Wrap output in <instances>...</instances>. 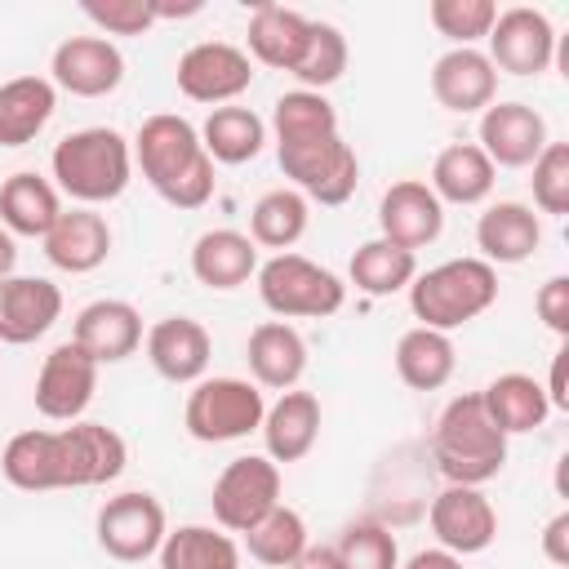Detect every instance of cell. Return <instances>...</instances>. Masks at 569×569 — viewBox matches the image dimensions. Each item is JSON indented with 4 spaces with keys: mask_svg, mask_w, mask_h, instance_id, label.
Listing matches in <instances>:
<instances>
[{
    "mask_svg": "<svg viewBox=\"0 0 569 569\" xmlns=\"http://www.w3.org/2000/svg\"><path fill=\"white\" fill-rule=\"evenodd\" d=\"M107 253H111V227L98 209H84V204L62 209L58 222L49 227V236H44V258L58 271H71V276H84V271L102 267Z\"/></svg>",
    "mask_w": 569,
    "mask_h": 569,
    "instance_id": "603a6c76",
    "label": "cell"
},
{
    "mask_svg": "<svg viewBox=\"0 0 569 569\" xmlns=\"http://www.w3.org/2000/svg\"><path fill=\"white\" fill-rule=\"evenodd\" d=\"M258 298L276 320H325L342 311L347 284L329 267L289 249L258 262Z\"/></svg>",
    "mask_w": 569,
    "mask_h": 569,
    "instance_id": "5b68a950",
    "label": "cell"
},
{
    "mask_svg": "<svg viewBox=\"0 0 569 569\" xmlns=\"http://www.w3.org/2000/svg\"><path fill=\"white\" fill-rule=\"evenodd\" d=\"M49 169H53L58 191H67L76 204H84V209L111 204L124 196V187L133 178V147L120 129L89 124V129L67 133L53 147Z\"/></svg>",
    "mask_w": 569,
    "mask_h": 569,
    "instance_id": "7a4b0ae2",
    "label": "cell"
},
{
    "mask_svg": "<svg viewBox=\"0 0 569 569\" xmlns=\"http://www.w3.org/2000/svg\"><path fill=\"white\" fill-rule=\"evenodd\" d=\"M311 36V18L284 4H258L244 27V53L249 62H262L271 71H293Z\"/></svg>",
    "mask_w": 569,
    "mask_h": 569,
    "instance_id": "d4e9b609",
    "label": "cell"
},
{
    "mask_svg": "<svg viewBox=\"0 0 569 569\" xmlns=\"http://www.w3.org/2000/svg\"><path fill=\"white\" fill-rule=\"evenodd\" d=\"M311 538H307V520L293 511V507H276V511H267L249 533H244V547H249V556L258 560V565H267V569H289L298 556H302V547H307Z\"/></svg>",
    "mask_w": 569,
    "mask_h": 569,
    "instance_id": "f35d334b",
    "label": "cell"
},
{
    "mask_svg": "<svg viewBox=\"0 0 569 569\" xmlns=\"http://www.w3.org/2000/svg\"><path fill=\"white\" fill-rule=\"evenodd\" d=\"M49 80L71 98H107L124 80V53L107 36H67L49 58Z\"/></svg>",
    "mask_w": 569,
    "mask_h": 569,
    "instance_id": "9a60e30c",
    "label": "cell"
},
{
    "mask_svg": "<svg viewBox=\"0 0 569 569\" xmlns=\"http://www.w3.org/2000/svg\"><path fill=\"white\" fill-rule=\"evenodd\" d=\"M71 342L80 351H89L98 365H120L142 347V316L124 298H98V302L80 307V316L71 325Z\"/></svg>",
    "mask_w": 569,
    "mask_h": 569,
    "instance_id": "ffe728a7",
    "label": "cell"
},
{
    "mask_svg": "<svg viewBox=\"0 0 569 569\" xmlns=\"http://www.w3.org/2000/svg\"><path fill=\"white\" fill-rule=\"evenodd\" d=\"M498 302V267L485 258H449L413 276L409 311L422 329H462Z\"/></svg>",
    "mask_w": 569,
    "mask_h": 569,
    "instance_id": "277c9868",
    "label": "cell"
},
{
    "mask_svg": "<svg viewBox=\"0 0 569 569\" xmlns=\"http://www.w3.org/2000/svg\"><path fill=\"white\" fill-rule=\"evenodd\" d=\"M80 13L107 36H147L156 27L151 0H84Z\"/></svg>",
    "mask_w": 569,
    "mask_h": 569,
    "instance_id": "ee69618b",
    "label": "cell"
},
{
    "mask_svg": "<svg viewBox=\"0 0 569 569\" xmlns=\"http://www.w3.org/2000/svg\"><path fill=\"white\" fill-rule=\"evenodd\" d=\"M58 89L49 76H13L0 84V147H27L53 120Z\"/></svg>",
    "mask_w": 569,
    "mask_h": 569,
    "instance_id": "4dcf8cb0",
    "label": "cell"
},
{
    "mask_svg": "<svg viewBox=\"0 0 569 569\" xmlns=\"http://www.w3.org/2000/svg\"><path fill=\"white\" fill-rule=\"evenodd\" d=\"M244 360H249L253 387L293 391L298 378L307 373V342L289 320H262L244 342Z\"/></svg>",
    "mask_w": 569,
    "mask_h": 569,
    "instance_id": "cb8c5ba5",
    "label": "cell"
},
{
    "mask_svg": "<svg viewBox=\"0 0 569 569\" xmlns=\"http://www.w3.org/2000/svg\"><path fill=\"white\" fill-rule=\"evenodd\" d=\"M151 9H156V22H164V18H191V13H200L204 4H200V0H182V4H164V0H151Z\"/></svg>",
    "mask_w": 569,
    "mask_h": 569,
    "instance_id": "f907efd6",
    "label": "cell"
},
{
    "mask_svg": "<svg viewBox=\"0 0 569 569\" xmlns=\"http://www.w3.org/2000/svg\"><path fill=\"white\" fill-rule=\"evenodd\" d=\"M342 569H400V547L387 525L378 520H351L333 542Z\"/></svg>",
    "mask_w": 569,
    "mask_h": 569,
    "instance_id": "60d3db41",
    "label": "cell"
},
{
    "mask_svg": "<svg viewBox=\"0 0 569 569\" xmlns=\"http://www.w3.org/2000/svg\"><path fill=\"white\" fill-rule=\"evenodd\" d=\"M13 267H18V244H13V236L0 227V280H9Z\"/></svg>",
    "mask_w": 569,
    "mask_h": 569,
    "instance_id": "816d5d0a",
    "label": "cell"
},
{
    "mask_svg": "<svg viewBox=\"0 0 569 569\" xmlns=\"http://www.w3.org/2000/svg\"><path fill=\"white\" fill-rule=\"evenodd\" d=\"M405 569H467V565H462V556H453L445 547H422L405 560Z\"/></svg>",
    "mask_w": 569,
    "mask_h": 569,
    "instance_id": "7dc6e473",
    "label": "cell"
},
{
    "mask_svg": "<svg viewBox=\"0 0 569 569\" xmlns=\"http://www.w3.org/2000/svg\"><path fill=\"white\" fill-rule=\"evenodd\" d=\"M533 169V204L542 213H569V142H547L542 156L529 164Z\"/></svg>",
    "mask_w": 569,
    "mask_h": 569,
    "instance_id": "7bdbcfd3",
    "label": "cell"
},
{
    "mask_svg": "<svg viewBox=\"0 0 569 569\" xmlns=\"http://www.w3.org/2000/svg\"><path fill=\"white\" fill-rule=\"evenodd\" d=\"M191 276L204 289H240L258 276V244L236 227H213L191 244Z\"/></svg>",
    "mask_w": 569,
    "mask_h": 569,
    "instance_id": "4316f807",
    "label": "cell"
},
{
    "mask_svg": "<svg viewBox=\"0 0 569 569\" xmlns=\"http://www.w3.org/2000/svg\"><path fill=\"white\" fill-rule=\"evenodd\" d=\"M542 556L551 565H569V511H556L542 529Z\"/></svg>",
    "mask_w": 569,
    "mask_h": 569,
    "instance_id": "bcb514c9",
    "label": "cell"
},
{
    "mask_svg": "<svg viewBox=\"0 0 569 569\" xmlns=\"http://www.w3.org/2000/svg\"><path fill=\"white\" fill-rule=\"evenodd\" d=\"M276 160H280V173L293 182V191H302L307 200H316L325 209H338L356 196L360 160H356L351 142H342V133L276 147Z\"/></svg>",
    "mask_w": 569,
    "mask_h": 569,
    "instance_id": "52a82bcc",
    "label": "cell"
},
{
    "mask_svg": "<svg viewBox=\"0 0 569 569\" xmlns=\"http://www.w3.org/2000/svg\"><path fill=\"white\" fill-rule=\"evenodd\" d=\"M289 569H342V560H338L333 547H325V542H307L302 556H298Z\"/></svg>",
    "mask_w": 569,
    "mask_h": 569,
    "instance_id": "c3c4849f",
    "label": "cell"
},
{
    "mask_svg": "<svg viewBox=\"0 0 569 569\" xmlns=\"http://www.w3.org/2000/svg\"><path fill=\"white\" fill-rule=\"evenodd\" d=\"M427 18L453 49H476V40H485L493 27L498 4L493 0H431Z\"/></svg>",
    "mask_w": 569,
    "mask_h": 569,
    "instance_id": "b9f144b4",
    "label": "cell"
},
{
    "mask_svg": "<svg viewBox=\"0 0 569 569\" xmlns=\"http://www.w3.org/2000/svg\"><path fill=\"white\" fill-rule=\"evenodd\" d=\"M262 413H267L262 387H253L249 378H200L187 391L182 427L200 445H227L258 431Z\"/></svg>",
    "mask_w": 569,
    "mask_h": 569,
    "instance_id": "8992f818",
    "label": "cell"
},
{
    "mask_svg": "<svg viewBox=\"0 0 569 569\" xmlns=\"http://www.w3.org/2000/svg\"><path fill=\"white\" fill-rule=\"evenodd\" d=\"M489 62L493 71H507V76H542L551 71L556 62V27L542 9H529V4H511L493 18L489 27Z\"/></svg>",
    "mask_w": 569,
    "mask_h": 569,
    "instance_id": "8fae6325",
    "label": "cell"
},
{
    "mask_svg": "<svg viewBox=\"0 0 569 569\" xmlns=\"http://www.w3.org/2000/svg\"><path fill=\"white\" fill-rule=\"evenodd\" d=\"M347 71V36L333 27V22H320L311 18V36H307V49L298 58V67L289 71L298 80V89H311V93H325L329 84H338Z\"/></svg>",
    "mask_w": 569,
    "mask_h": 569,
    "instance_id": "ab89813d",
    "label": "cell"
},
{
    "mask_svg": "<svg viewBox=\"0 0 569 569\" xmlns=\"http://www.w3.org/2000/svg\"><path fill=\"white\" fill-rule=\"evenodd\" d=\"M445 231V204L431 196L427 182L418 178H400L382 191L378 200V236L400 244V249H427L436 244Z\"/></svg>",
    "mask_w": 569,
    "mask_h": 569,
    "instance_id": "e0dca14e",
    "label": "cell"
},
{
    "mask_svg": "<svg viewBox=\"0 0 569 569\" xmlns=\"http://www.w3.org/2000/svg\"><path fill=\"white\" fill-rule=\"evenodd\" d=\"M209 507H213L218 529H227V533H249L267 511L280 507V467H276L267 453L231 458V462L218 471V480H213Z\"/></svg>",
    "mask_w": 569,
    "mask_h": 569,
    "instance_id": "ba28073f",
    "label": "cell"
},
{
    "mask_svg": "<svg viewBox=\"0 0 569 569\" xmlns=\"http://www.w3.org/2000/svg\"><path fill=\"white\" fill-rule=\"evenodd\" d=\"M431 93L453 116H476L498 98V71L485 49H449L431 67Z\"/></svg>",
    "mask_w": 569,
    "mask_h": 569,
    "instance_id": "44dd1931",
    "label": "cell"
},
{
    "mask_svg": "<svg viewBox=\"0 0 569 569\" xmlns=\"http://www.w3.org/2000/svg\"><path fill=\"white\" fill-rule=\"evenodd\" d=\"M156 560H160V569H240V547L227 529L178 525L164 533Z\"/></svg>",
    "mask_w": 569,
    "mask_h": 569,
    "instance_id": "d590c367",
    "label": "cell"
},
{
    "mask_svg": "<svg viewBox=\"0 0 569 569\" xmlns=\"http://www.w3.org/2000/svg\"><path fill=\"white\" fill-rule=\"evenodd\" d=\"M173 80H178L182 98L204 102V107H227L253 84V62H249V53L240 44L200 40L178 58Z\"/></svg>",
    "mask_w": 569,
    "mask_h": 569,
    "instance_id": "30bf717a",
    "label": "cell"
},
{
    "mask_svg": "<svg viewBox=\"0 0 569 569\" xmlns=\"http://www.w3.org/2000/svg\"><path fill=\"white\" fill-rule=\"evenodd\" d=\"M0 471L13 489L22 493H49V489H76V467H71V440L67 427L58 431H18L4 453H0Z\"/></svg>",
    "mask_w": 569,
    "mask_h": 569,
    "instance_id": "7c38bea8",
    "label": "cell"
},
{
    "mask_svg": "<svg viewBox=\"0 0 569 569\" xmlns=\"http://www.w3.org/2000/svg\"><path fill=\"white\" fill-rule=\"evenodd\" d=\"M307 222H311V200L293 187H276V191L258 196V204L249 209V240L258 249L289 253L307 236Z\"/></svg>",
    "mask_w": 569,
    "mask_h": 569,
    "instance_id": "e575fe53",
    "label": "cell"
},
{
    "mask_svg": "<svg viewBox=\"0 0 569 569\" xmlns=\"http://www.w3.org/2000/svg\"><path fill=\"white\" fill-rule=\"evenodd\" d=\"M200 147L213 164H249L267 147V120L249 107H213L209 120L200 124Z\"/></svg>",
    "mask_w": 569,
    "mask_h": 569,
    "instance_id": "d6a6232c",
    "label": "cell"
},
{
    "mask_svg": "<svg viewBox=\"0 0 569 569\" xmlns=\"http://www.w3.org/2000/svg\"><path fill=\"white\" fill-rule=\"evenodd\" d=\"M133 164L142 169L147 187L173 209H200L213 200V160L200 147V129L187 116L156 111L133 133Z\"/></svg>",
    "mask_w": 569,
    "mask_h": 569,
    "instance_id": "6da1fadb",
    "label": "cell"
},
{
    "mask_svg": "<svg viewBox=\"0 0 569 569\" xmlns=\"http://www.w3.org/2000/svg\"><path fill=\"white\" fill-rule=\"evenodd\" d=\"M533 311H538V320H542L556 338H569V276H551V280L538 289Z\"/></svg>",
    "mask_w": 569,
    "mask_h": 569,
    "instance_id": "f6af8a7d",
    "label": "cell"
},
{
    "mask_svg": "<svg viewBox=\"0 0 569 569\" xmlns=\"http://www.w3.org/2000/svg\"><path fill=\"white\" fill-rule=\"evenodd\" d=\"M62 213V200H58V187L31 169H18L0 182V227L9 236H31V240H44L49 227L58 222Z\"/></svg>",
    "mask_w": 569,
    "mask_h": 569,
    "instance_id": "f1b7e54d",
    "label": "cell"
},
{
    "mask_svg": "<svg viewBox=\"0 0 569 569\" xmlns=\"http://www.w3.org/2000/svg\"><path fill=\"white\" fill-rule=\"evenodd\" d=\"M67 440H71V467H76V489H98V485H111L124 462H129V445L116 427L107 422H71L67 427Z\"/></svg>",
    "mask_w": 569,
    "mask_h": 569,
    "instance_id": "836d02e7",
    "label": "cell"
},
{
    "mask_svg": "<svg viewBox=\"0 0 569 569\" xmlns=\"http://www.w3.org/2000/svg\"><path fill=\"white\" fill-rule=\"evenodd\" d=\"M209 356H213V338L191 316H164L147 329V360L164 382L196 387L209 369Z\"/></svg>",
    "mask_w": 569,
    "mask_h": 569,
    "instance_id": "ac0fdd59",
    "label": "cell"
},
{
    "mask_svg": "<svg viewBox=\"0 0 569 569\" xmlns=\"http://www.w3.org/2000/svg\"><path fill=\"white\" fill-rule=\"evenodd\" d=\"M98 369L102 365L89 351H80L71 338L58 342L36 373V409L49 422H80V413L98 391Z\"/></svg>",
    "mask_w": 569,
    "mask_h": 569,
    "instance_id": "5bb4252c",
    "label": "cell"
},
{
    "mask_svg": "<svg viewBox=\"0 0 569 569\" xmlns=\"http://www.w3.org/2000/svg\"><path fill=\"white\" fill-rule=\"evenodd\" d=\"M62 316V289L44 276H9L0 280V342L27 347L44 338Z\"/></svg>",
    "mask_w": 569,
    "mask_h": 569,
    "instance_id": "d6986e66",
    "label": "cell"
},
{
    "mask_svg": "<svg viewBox=\"0 0 569 569\" xmlns=\"http://www.w3.org/2000/svg\"><path fill=\"white\" fill-rule=\"evenodd\" d=\"M458 369V351L453 338L440 329H405L396 342V373L409 391H440Z\"/></svg>",
    "mask_w": 569,
    "mask_h": 569,
    "instance_id": "1f68e13d",
    "label": "cell"
},
{
    "mask_svg": "<svg viewBox=\"0 0 569 569\" xmlns=\"http://www.w3.org/2000/svg\"><path fill=\"white\" fill-rule=\"evenodd\" d=\"M565 360H569V351L560 347V351L551 356V382L542 387V391H547V400H551V409H569V391H565Z\"/></svg>",
    "mask_w": 569,
    "mask_h": 569,
    "instance_id": "681fc988",
    "label": "cell"
},
{
    "mask_svg": "<svg viewBox=\"0 0 569 569\" xmlns=\"http://www.w3.org/2000/svg\"><path fill=\"white\" fill-rule=\"evenodd\" d=\"M547 120L529 102H489L480 111V151L493 169H529L547 147Z\"/></svg>",
    "mask_w": 569,
    "mask_h": 569,
    "instance_id": "2e32d148",
    "label": "cell"
},
{
    "mask_svg": "<svg viewBox=\"0 0 569 569\" xmlns=\"http://www.w3.org/2000/svg\"><path fill=\"white\" fill-rule=\"evenodd\" d=\"M480 405L489 413V422L511 440V436H525V431H538L551 413V400L542 391V382L533 373H498L485 382L480 391Z\"/></svg>",
    "mask_w": 569,
    "mask_h": 569,
    "instance_id": "83f0119b",
    "label": "cell"
},
{
    "mask_svg": "<svg viewBox=\"0 0 569 569\" xmlns=\"http://www.w3.org/2000/svg\"><path fill=\"white\" fill-rule=\"evenodd\" d=\"M347 276H351V284H356L360 293H369V298H391V293H400V289L413 284L418 258H413L409 249H400V244L373 236V240H365V244L351 253Z\"/></svg>",
    "mask_w": 569,
    "mask_h": 569,
    "instance_id": "8d00e7d4",
    "label": "cell"
},
{
    "mask_svg": "<svg viewBox=\"0 0 569 569\" xmlns=\"http://www.w3.org/2000/svg\"><path fill=\"white\" fill-rule=\"evenodd\" d=\"M431 462L449 485L480 489L507 467V436L489 422L480 391H462L445 405L431 431Z\"/></svg>",
    "mask_w": 569,
    "mask_h": 569,
    "instance_id": "3957f363",
    "label": "cell"
},
{
    "mask_svg": "<svg viewBox=\"0 0 569 569\" xmlns=\"http://www.w3.org/2000/svg\"><path fill=\"white\" fill-rule=\"evenodd\" d=\"M498 169L489 164V156L476 142H449L436 160H431V196L440 204H485L493 191Z\"/></svg>",
    "mask_w": 569,
    "mask_h": 569,
    "instance_id": "f546056e",
    "label": "cell"
},
{
    "mask_svg": "<svg viewBox=\"0 0 569 569\" xmlns=\"http://www.w3.org/2000/svg\"><path fill=\"white\" fill-rule=\"evenodd\" d=\"M338 133V111L325 93L311 89H289L276 98L271 107V138L276 147H293V142H311V138H329Z\"/></svg>",
    "mask_w": 569,
    "mask_h": 569,
    "instance_id": "74e56055",
    "label": "cell"
},
{
    "mask_svg": "<svg viewBox=\"0 0 569 569\" xmlns=\"http://www.w3.org/2000/svg\"><path fill=\"white\" fill-rule=\"evenodd\" d=\"M93 533H98V547L120 560V565H138L147 556L160 551L164 533H169V520H164V507L156 493L147 489H124L116 498H107L98 507V520H93Z\"/></svg>",
    "mask_w": 569,
    "mask_h": 569,
    "instance_id": "9c48e42d",
    "label": "cell"
},
{
    "mask_svg": "<svg viewBox=\"0 0 569 569\" xmlns=\"http://www.w3.org/2000/svg\"><path fill=\"white\" fill-rule=\"evenodd\" d=\"M427 525L436 533V547L453 556H480L498 538V511L471 485H445L427 507Z\"/></svg>",
    "mask_w": 569,
    "mask_h": 569,
    "instance_id": "4fadbf2b",
    "label": "cell"
},
{
    "mask_svg": "<svg viewBox=\"0 0 569 569\" xmlns=\"http://www.w3.org/2000/svg\"><path fill=\"white\" fill-rule=\"evenodd\" d=\"M262 445H267V458L280 467V462H302L316 440H320V400L311 391H280V400L262 413Z\"/></svg>",
    "mask_w": 569,
    "mask_h": 569,
    "instance_id": "484cf974",
    "label": "cell"
},
{
    "mask_svg": "<svg viewBox=\"0 0 569 569\" xmlns=\"http://www.w3.org/2000/svg\"><path fill=\"white\" fill-rule=\"evenodd\" d=\"M542 244V222L520 200H498L476 218V249L489 267H516Z\"/></svg>",
    "mask_w": 569,
    "mask_h": 569,
    "instance_id": "7402d4cb",
    "label": "cell"
}]
</instances>
